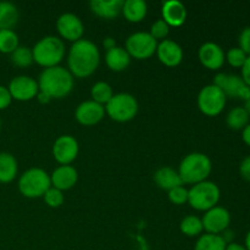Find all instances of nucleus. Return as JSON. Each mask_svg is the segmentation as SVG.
Masks as SVG:
<instances>
[{"label":"nucleus","instance_id":"1","mask_svg":"<svg viewBox=\"0 0 250 250\" xmlns=\"http://www.w3.org/2000/svg\"><path fill=\"white\" fill-rule=\"evenodd\" d=\"M100 63V51L93 42L80 39L75 42L68 51V71L73 77L85 78L97 71Z\"/></svg>","mask_w":250,"mask_h":250},{"label":"nucleus","instance_id":"2","mask_svg":"<svg viewBox=\"0 0 250 250\" xmlns=\"http://www.w3.org/2000/svg\"><path fill=\"white\" fill-rule=\"evenodd\" d=\"M75 80L67 68L62 66L44 68L38 78L39 92L48 95L50 99H62L73 89Z\"/></svg>","mask_w":250,"mask_h":250},{"label":"nucleus","instance_id":"3","mask_svg":"<svg viewBox=\"0 0 250 250\" xmlns=\"http://www.w3.org/2000/svg\"><path fill=\"white\" fill-rule=\"evenodd\" d=\"M212 171L211 160L203 153H190L181 161L178 173L183 185H197L208 181Z\"/></svg>","mask_w":250,"mask_h":250},{"label":"nucleus","instance_id":"4","mask_svg":"<svg viewBox=\"0 0 250 250\" xmlns=\"http://www.w3.org/2000/svg\"><path fill=\"white\" fill-rule=\"evenodd\" d=\"M65 51L63 42L55 36L44 37L32 49L33 60L45 68L59 66L65 58Z\"/></svg>","mask_w":250,"mask_h":250},{"label":"nucleus","instance_id":"5","mask_svg":"<svg viewBox=\"0 0 250 250\" xmlns=\"http://www.w3.org/2000/svg\"><path fill=\"white\" fill-rule=\"evenodd\" d=\"M51 187L50 175L43 168L33 167L24 171L19 180V190L26 198H41Z\"/></svg>","mask_w":250,"mask_h":250},{"label":"nucleus","instance_id":"6","mask_svg":"<svg viewBox=\"0 0 250 250\" xmlns=\"http://www.w3.org/2000/svg\"><path fill=\"white\" fill-rule=\"evenodd\" d=\"M221 192L216 183L211 181L197 183L188 190V204L198 211H208L216 207Z\"/></svg>","mask_w":250,"mask_h":250},{"label":"nucleus","instance_id":"7","mask_svg":"<svg viewBox=\"0 0 250 250\" xmlns=\"http://www.w3.org/2000/svg\"><path fill=\"white\" fill-rule=\"evenodd\" d=\"M138 102L129 93H117L105 105V114L116 122H128L138 112Z\"/></svg>","mask_w":250,"mask_h":250},{"label":"nucleus","instance_id":"8","mask_svg":"<svg viewBox=\"0 0 250 250\" xmlns=\"http://www.w3.org/2000/svg\"><path fill=\"white\" fill-rule=\"evenodd\" d=\"M198 107L204 115L210 117L217 116L224 111L227 97L217 85L208 84L202 88L198 94Z\"/></svg>","mask_w":250,"mask_h":250},{"label":"nucleus","instance_id":"9","mask_svg":"<svg viewBox=\"0 0 250 250\" xmlns=\"http://www.w3.org/2000/svg\"><path fill=\"white\" fill-rule=\"evenodd\" d=\"M125 49L131 58L146 60L156 53L158 41H155L149 32H136L127 38Z\"/></svg>","mask_w":250,"mask_h":250},{"label":"nucleus","instance_id":"10","mask_svg":"<svg viewBox=\"0 0 250 250\" xmlns=\"http://www.w3.org/2000/svg\"><path fill=\"white\" fill-rule=\"evenodd\" d=\"M214 84L217 85L226 97L241 99L244 102L250 97V88L238 75L217 73L214 78Z\"/></svg>","mask_w":250,"mask_h":250},{"label":"nucleus","instance_id":"11","mask_svg":"<svg viewBox=\"0 0 250 250\" xmlns=\"http://www.w3.org/2000/svg\"><path fill=\"white\" fill-rule=\"evenodd\" d=\"M202 222L203 229L207 231V233L221 236V233L229 229L231 224V214L227 209L216 205L212 209L205 211Z\"/></svg>","mask_w":250,"mask_h":250},{"label":"nucleus","instance_id":"12","mask_svg":"<svg viewBox=\"0 0 250 250\" xmlns=\"http://www.w3.org/2000/svg\"><path fill=\"white\" fill-rule=\"evenodd\" d=\"M9 92L12 99L19 102H28L39 93V85L34 78L29 76H16L9 83Z\"/></svg>","mask_w":250,"mask_h":250},{"label":"nucleus","instance_id":"13","mask_svg":"<svg viewBox=\"0 0 250 250\" xmlns=\"http://www.w3.org/2000/svg\"><path fill=\"white\" fill-rule=\"evenodd\" d=\"M80 151V146L75 137L70 134L60 136L53 146V156L60 165H70L76 160Z\"/></svg>","mask_w":250,"mask_h":250},{"label":"nucleus","instance_id":"14","mask_svg":"<svg viewBox=\"0 0 250 250\" xmlns=\"http://www.w3.org/2000/svg\"><path fill=\"white\" fill-rule=\"evenodd\" d=\"M56 29L63 39L75 43L82 39L84 26L77 15L66 12L61 15L56 21Z\"/></svg>","mask_w":250,"mask_h":250},{"label":"nucleus","instance_id":"15","mask_svg":"<svg viewBox=\"0 0 250 250\" xmlns=\"http://www.w3.org/2000/svg\"><path fill=\"white\" fill-rule=\"evenodd\" d=\"M198 58L204 67L211 71H216L224 66L225 61H226V54L219 44L207 42L199 48Z\"/></svg>","mask_w":250,"mask_h":250},{"label":"nucleus","instance_id":"16","mask_svg":"<svg viewBox=\"0 0 250 250\" xmlns=\"http://www.w3.org/2000/svg\"><path fill=\"white\" fill-rule=\"evenodd\" d=\"M105 116V106L102 104L87 100L81 103L75 111V117L83 126H94Z\"/></svg>","mask_w":250,"mask_h":250},{"label":"nucleus","instance_id":"17","mask_svg":"<svg viewBox=\"0 0 250 250\" xmlns=\"http://www.w3.org/2000/svg\"><path fill=\"white\" fill-rule=\"evenodd\" d=\"M156 55L160 62H163L165 66L176 67L183 60V49L172 39H164L160 43H158Z\"/></svg>","mask_w":250,"mask_h":250},{"label":"nucleus","instance_id":"18","mask_svg":"<svg viewBox=\"0 0 250 250\" xmlns=\"http://www.w3.org/2000/svg\"><path fill=\"white\" fill-rule=\"evenodd\" d=\"M51 187L61 190H68L75 187L78 181V172L73 166L60 165L50 175Z\"/></svg>","mask_w":250,"mask_h":250},{"label":"nucleus","instance_id":"19","mask_svg":"<svg viewBox=\"0 0 250 250\" xmlns=\"http://www.w3.org/2000/svg\"><path fill=\"white\" fill-rule=\"evenodd\" d=\"M161 14H163V20L170 27L182 26L187 19V9L178 0H168L164 2Z\"/></svg>","mask_w":250,"mask_h":250},{"label":"nucleus","instance_id":"20","mask_svg":"<svg viewBox=\"0 0 250 250\" xmlns=\"http://www.w3.org/2000/svg\"><path fill=\"white\" fill-rule=\"evenodd\" d=\"M105 62L107 67L115 72H121L125 71L131 63V56L127 53V50L122 46H114L110 50H106L105 54Z\"/></svg>","mask_w":250,"mask_h":250},{"label":"nucleus","instance_id":"21","mask_svg":"<svg viewBox=\"0 0 250 250\" xmlns=\"http://www.w3.org/2000/svg\"><path fill=\"white\" fill-rule=\"evenodd\" d=\"M154 181L159 188L167 190V192L173 188L183 186L178 171L173 170L172 167H168V166H164V167L156 170V172L154 173Z\"/></svg>","mask_w":250,"mask_h":250},{"label":"nucleus","instance_id":"22","mask_svg":"<svg viewBox=\"0 0 250 250\" xmlns=\"http://www.w3.org/2000/svg\"><path fill=\"white\" fill-rule=\"evenodd\" d=\"M90 10L93 14L97 16L103 17V19H114L119 16L120 12L122 11V0H92L90 1Z\"/></svg>","mask_w":250,"mask_h":250},{"label":"nucleus","instance_id":"23","mask_svg":"<svg viewBox=\"0 0 250 250\" xmlns=\"http://www.w3.org/2000/svg\"><path fill=\"white\" fill-rule=\"evenodd\" d=\"M121 12L127 21L138 23L146 16L148 4L144 0H126L122 5Z\"/></svg>","mask_w":250,"mask_h":250},{"label":"nucleus","instance_id":"24","mask_svg":"<svg viewBox=\"0 0 250 250\" xmlns=\"http://www.w3.org/2000/svg\"><path fill=\"white\" fill-rule=\"evenodd\" d=\"M19 165L12 154L0 153V183H10L16 178Z\"/></svg>","mask_w":250,"mask_h":250},{"label":"nucleus","instance_id":"25","mask_svg":"<svg viewBox=\"0 0 250 250\" xmlns=\"http://www.w3.org/2000/svg\"><path fill=\"white\" fill-rule=\"evenodd\" d=\"M19 10L12 2L0 1V29H12L19 22Z\"/></svg>","mask_w":250,"mask_h":250},{"label":"nucleus","instance_id":"26","mask_svg":"<svg viewBox=\"0 0 250 250\" xmlns=\"http://www.w3.org/2000/svg\"><path fill=\"white\" fill-rule=\"evenodd\" d=\"M250 115L243 106L233 107L227 114L226 124L233 131H242L247 125H249Z\"/></svg>","mask_w":250,"mask_h":250},{"label":"nucleus","instance_id":"27","mask_svg":"<svg viewBox=\"0 0 250 250\" xmlns=\"http://www.w3.org/2000/svg\"><path fill=\"white\" fill-rule=\"evenodd\" d=\"M227 243L220 234H203L198 238L194 250H225Z\"/></svg>","mask_w":250,"mask_h":250},{"label":"nucleus","instance_id":"28","mask_svg":"<svg viewBox=\"0 0 250 250\" xmlns=\"http://www.w3.org/2000/svg\"><path fill=\"white\" fill-rule=\"evenodd\" d=\"M90 95H92L93 102L98 103V104L106 105L110 102L112 97H114V92L109 83L106 82H97L93 84L92 89H90Z\"/></svg>","mask_w":250,"mask_h":250},{"label":"nucleus","instance_id":"29","mask_svg":"<svg viewBox=\"0 0 250 250\" xmlns=\"http://www.w3.org/2000/svg\"><path fill=\"white\" fill-rule=\"evenodd\" d=\"M19 46V36L14 29H0V53L12 54Z\"/></svg>","mask_w":250,"mask_h":250},{"label":"nucleus","instance_id":"30","mask_svg":"<svg viewBox=\"0 0 250 250\" xmlns=\"http://www.w3.org/2000/svg\"><path fill=\"white\" fill-rule=\"evenodd\" d=\"M180 229L183 234L187 237H197L200 236L204 229H203L202 219L194 215H188L181 221Z\"/></svg>","mask_w":250,"mask_h":250},{"label":"nucleus","instance_id":"31","mask_svg":"<svg viewBox=\"0 0 250 250\" xmlns=\"http://www.w3.org/2000/svg\"><path fill=\"white\" fill-rule=\"evenodd\" d=\"M11 61L15 66H19V67H28L34 61L32 49L20 45L11 54Z\"/></svg>","mask_w":250,"mask_h":250},{"label":"nucleus","instance_id":"32","mask_svg":"<svg viewBox=\"0 0 250 250\" xmlns=\"http://www.w3.org/2000/svg\"><path fill=\"white\" fill-rule=\"evenodd\" d=\"M247 55L241 48H231L226 54V61L232 66V67H236V68H242L243 67L244 62H246Z\"/></svg>","mask_w":250,"mask_h":250},{"label":"nucleus","instance_id":"33","mask_svg":"<svg viewBox=\"0 0 250 250\" xmlns=\"http://www.w3.org/2000/svg\"><path fill=\"white\" fill-rule=\"evenodd\" d=\"M168 32H170V26L163 19H160L151 24V28L149 33H150V36L155 41H160V39L164 41L168 36Z\"/></svg>","mask_w":250,"mask_h":250},{"label":"nucleus","instance_id":"34","mask_svg":"<svg viewBox=\"0 0 250 250\" xmlns=\"http://www.w3.org/2000/svg\"><path fill=\"white\" fill-rule=\"evenodd\" d=\"M44 202L46 203V205H49L50 208H59L63 204V194L61 190L56 189V188L50 187L46 190L45 194L43 195Z\"/></svg>","mask_w":250,"mask_h":250},{"label":"nucleus","instance_id":"35","mask_svg":"<svg viewBox=\"0 0 250 250\" xmlns=\"http://www.w3.org/2000/svg\"><path fill=\"white\" fill-rule=\"evenodd\" d=\"M168 199L175 205H183L188 203V189L183 186L168 190Z\"/></svg>","mask_w":250,"mask_h":250},{"label":"nucleus","instance_id":"36","mask_svg":"<svg viewBox=\"0 0 250 250\" xmlns=\"http://www.w3.org/2000/svg\"><path fill=\"white\" fill-rule=\"evenodd\" d=\"M238 44L242 50L247 54V55H250V26L246 27L243 31L241 32L238 38Z\"/></svg>","mask_w":250,"mask_h":250},{"label":"nucleus","instance_id":"37","mask_svg":"<svg viewBox=\"0 0 250 250\" xmlns=\"http://www.w3.org/2000/svg\"><path fill=\"white\" fill-rule=\"evenodd\" d=\"M12 102V97L9 92V88L5 85H0V110H4L10 106Z\"/></svg>","mask_w":250,"mask_h":250},{"label":"nucleus","instance_id":"38","mask_svg":"<svg viewBox=\"0 0 250 250\" xmlns=\"http://www.w3.org/2000/svg\"><path fill=\"white\" fill-rule=\"evenodd\" d=\"M239 173L246 181L250 182V155L246 156L239 165Z\"/></svg>","mask_w":250,"mask_h":250},{"label":"nucleus","instance_id":"39","mask_svg":"<svg viewBox=\"0 0 250 250\" xmlns=\"http://www.w3.org/2000/svg\"><path fill=\"white\" fill-rule=\"evenodd\" d=\"M242 70V80L246 82V84L248 85V87L250 88V55L247 58L246 62H244L243 67L241 68Z\"/></svg>","mask_w":250,"mask_h":250},{"label":"nucleus","instance_id":"40","mask_svg":"<svg viewBox=\"0 0 250 250\" xmlns=\"http://www.w3.org/2000/svg\"><path fill=\"white\" fill-rule=\"evenodd\" d=\"M242 139L247 146H250V124L242 129Z\"/></svg>","mask_w":250,"mask_h":250},{"label":"nucleus","instance_id":"41","mask_svg":"<svg viewBox=\"0 0 250 250\" xmlns=\"http://www.w3.org/2000/svg\"><path fill=\"white\" fill-rule=\"evenodd\" d=\"M225 250H247L246 247L242 246V244H238V243H234V242H232V243L227 244L226 246V249Z\"/></svg>","mask_w":250,"mask_h":250},{"label":"nucleus","instance_id":"42","mask_svg":"<svg viewBox=\"0 0 250 250\" xmlns=\"http://www.w3.org/2000/svg\"><path fill=\"white\" fill-rule=\"evenodd\" d=\"M104 46L107 49V50H110V49H112L114 46H116V43H115L114 39L110 38V37H107V38H105V41H104Z\"/></svg>","mask_w":250,"mask_h":250},{"label":"nucleus","instance_id":"43","mask_svg":"<svg viewBox=\"0 0 250 250\" xmlns=\"http://www.w3.org/2000/svg\"><path fill=\"white\" fill-rule=\"evenodd\" d=\"M37 98H38V100L41 103H43V104H46V103H49L50 102V98L48 97V95L46 94H44V93H42V92H39L38 93V95H37Z\"/></svg>","mask_w":250,"mask_h":250},{"label":"nucleus","instance_id":"44","mask_svg":"<svg viewBox=\"0 0 250 250\" xmlns=\"http://www.w3.org/2000/svg\"><path fill=\"white\" fill-rule=\"evenodd\" d=\"M244 247H246L247 250H250V229L246 236V246Z\"/></svg>","mask_w":250,"mask_h":250},{"label":"nucleus","instance_id":"45","mask_svg":"<svg viewBox=\"0 0 250 250\" xmlns=\"http://www.w3.org/2000/svg\"><path fill=\"white\" fill-rule=\"evenodd\" d=\"M243 107L247 110V111H248V114L250 115V97L246 100V102H244V106Z\"/></svg>","mask_w":250,"mask_h":250},{"label":"nucleus","instance_id":"46","mask_svg":"<svg viewBox=\"0 0 250 250\" xmlns=\"http://www.w3.org/2000/svg\"><path fill=\"white\" fill-rule=\"evenodd\" d=\"M0 128H1V119H0Z\"/></svg>","mask_w":250,"mask_h":250}]
</instances>
